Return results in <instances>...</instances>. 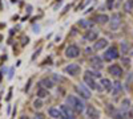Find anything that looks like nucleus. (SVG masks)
<instances>
[{
  "instance_id": "nucleus-16",
  "label": "nucleus",
  "mask_w": 133,
  "mask_h": 119,
  "mask_svg": "<svg viewBox=\"0 0 133 119\" xmlns=\"http://www.w3.org/2000/svg\"><path fill=\"white\" fill-rule=\"evenodd\" d=\"M40 85L43 86L44 89H51V88H53V86H55V82L51 78H44V80L40 81Z\"/></svg>"
},
{
  "instance_id": "nucleus-15",
  "label": "nucleus",
  "mask_w": 133,
  "mask_h": 119,
  "mask_svg": "<svg viewBox=\"0 0 133 119\" xmlns=\"http://www.w3.org/2000/svg\"><path fill=\"white\" fill-rule=\"evenodd\" d=\"M60 110L63 113V116H73V111H72V107H69L68 105H63L60 107Z\"/></svg>"
},
{
  "instance_id": "nucleus-17",
  "label": "nucleus",
  "mask_w": 133,
  "mask_h": 119,
  "mask_svg": "<svg viewBox=\"0 0 133 119\" xmlns=\"http://www.w3.org/2000/svg\"><path fill=\"white\" fill-rule=\"evenodd\" d=\"M121 90H123V85H121V82H115L112 83V94L113 95H118L121 93Z\"/></svg>"
},
{
  "instance_id": "nucleus-2",
  "label": "nucleus",
  "mask_w": 133,
  "mask_h": 119,
  "mask_svg": "<svg viewBox=\"0 0 133 119\" xmlns=\"http://www.w3.org/2000/svg\"><path fill=\"white\" fill-rule=\"evenodd\" d=\"M118 58V50L115 46H110L107 49V52H104V60L105 61H113Z\"/></svg>"
},
{
  "instance_id": "nucleus-10",
  "label": "nucleus",
  "mask_w": 133,
  "mask_h": 119,
  "mask_svg": "<svg viewBox=\"0 0 133 119\" xmlns=\"http://www.w3.org/2000/svg\"><path fill=\"white\" fill-rule=\"evenodd\" d=\"M87 113H88V119H100V113L96 107L93 106H89L87 109Z\"/></svg>"
},
{
  "instance_id": "nucleus-7",
  "label": "nucleus",
  "mask_w": 133,
  "mask_h": 119,
  "mask_svg": "<svg viewBox=\"0 0 133 119\" xmlns=\"http://www.w3.org/2000/svg\"><path fill=\"white\" fill-rule=\"evenodd\" d=\"M76 90H77V93L80 94L81 98H84V99H89V98H91V91L88 90V89L85 88V86H84L83 83H80L79 86H77Z\"/></svg>"
},
{
  "instance_id": "nucleus-21",
  "label": "nucleus",
  "mask_w": 133,
  "mask_h": 119,
  "mask_svg": "<svg viewBox=\"0 0 133 119\" xmlns=\"http://www.w3.org/2000/svg\"><path fill=\"white\" fill-rule=\"evenodd\" d=\"M48 94H49L48 89L41 88V89H39V90H37V97H39V98H45V97H48Z\"/></svg>"
},
{
  "instance_id": "nucleus-1",
  "label": "nucleus",
  "mask_w": 133,
  "mask_h": 119,
  "mask_svg": "<svg viewBox=\"0 0 133 119\" xmlns=\"http://www.w3.org/2000/svg\"><path fill=\"white\" fill-rule=\"evenodd\" d=\"M66 103H68V106H69V107H72V109H75L76 111H79V113L84 111V109H85L84 102H83V101H80V99L77 98V97H75V95H69V97H66Z\"/></svg>"
},
{
  "instance_id": "nucleus-9",
  "label": "nucleus",
  "mask_w": 133,
  "mask_h": 119,
  "mask_svg": "<svg viewBox=\"0 0 133 119\" xmlns=\"http://www.w3.org/2000/svg\"><path fill=\"white\" fill-rule=\"evenodd\" d=\"M97 37H98V32L95 29L87 30V33L84 35V40H87V41H96Z\"/></svg>"
},
{
  "instance_id": "nucleus-3",
  "label": "nucleus",
  "mask_w": 133,
  "mask_h": 119,
  "mask_svg": "<svg viewBox=\"0 0 133 119\" xmlns=\"http://www.w3.org/2000/svg\"><path fill=\"white\" fill-rule=\"evenodd\" d=\"M109 20H110V25H109L110 30H117L121 25V13H118V12L113 13Z\"/></svg>"
},
{
  "instance_id": "nucleus-14",
  "label": "nucleus",
  "mask_w": 133,
  "mask_h": 119,
  "mask_svg": "<svg viewBox=\"0 0 133 119\" xmlns=\"http://www.w3.org/2000/svg\"><path fill=\"white\" fill-rule=\"evenodd\" d=\"M107 46H108V40L107 38H100V40H97L95 42V49L96 50H101V49H104Z\"/></svg>"
},
{
  "instance_id": "nucleus-6",
  "label": "nucleus",
  "mask_w": 133,
  "mask_h": 119,
  "mask_svg": "<svg viewBox=\"0 0 133 119\" xmlns=\"http://www.w3.org/2000/svg\"><path fill=\"white\" fill-rule=\"evenodd\" d=\"M108 72L113 75V77H116V78H120L121 75H123V68L120 66V65H110V66L108 68Z\"/></svg>"
},
{
  "instance_id": "nucleus-19",
  "label": "nucleus",
  "mask_w": 133,
  "mask_h": 119,
  "mask_svg": "<svg viewBox=\"0 0 133 119\" xmlns=\"http://www.w3.org/2000/svg\"><path fill=\"white\" fill-rule=\"evenodd\" d=\"M95 20H96V23H98V24H101V25H103V24H107V23H108L109 17H108L107 15H98Z\"/></svg>"
},
{
  "instance_id": "nucleus-20",
  "label": "nucleus",
  "mask_w": 133,
  "mask_h": 119,
  "mask_svg": "<svg viewBox=\"0 0 133 119\" xmlns=\"http://www.w3.org/2000/svg\"><path fill=\"white\" fill-rule=\"evenodd\" d=\"M124 11L125 12H132L133 11V0H127V2L124 3Z\"/></svg>"
},
{
  "instance_id": "nucleus-30",
  "label": "nucleus",
  "mask_w": 133,
  "mask_h": 119,
  "mask_svg": "<svg viewBox=\"0 0 133 119\" xmlns=\"http://www.w3.org/2000/svg\"><path fill=\"white\" fill-rule=\"evenodd\" d=\"M61 119H75V116H61Z\"/></svg>"
},
{
  "instance_id": "nucleus-12",
  "label": "nucleus",
  "mask_w": 133,
  "mask_h": 119,
  "mask_svg": "<svg viewBox=\"0 0 133 119\" xmlns=\"http://www.w3.org/2000/svg\"><path fill=\"white\" fill-rule=\"evenodd\" d=\"M84 81H85V83L88 85V88H91V89H97V83H96L95 78H92L88 73H85V75H84Z\"/></svg>"
},
{
  "instance_id": "nucleus-33",
  "label": "nucleus",
  "mask_w": 133,
  "mask_h": 119,
  "mask_svg": "<svg viewBox=\"0 0 133 119\" xmlns=\"http://www.w3.org/2000/svg\"><path fill=\"white\" fill-rule=\"evenodd\" d=\"M130 113H132V115H133V106H132V111H130Z\"/></svg>"
},
{
  "instance_id": "nucleus-32",
  "label": "nucleus",
  "mask_w": 133,
  "mask_h": 119,
  "mask_svg": "<svg viewBox=\"0 0 133 119\" xmlns=\"http://www.w3.org/2000/svg\"><path fill=\"white\" fill-rule=\"evenodd\" d=\"M20 119H29V118H28V116H21Z\"/></svg>"
},
{
  "instance_id": "nucleus-11",
  "label": "nucleus",
  "mask_w": 133,
  "mask_h": 119,
  "mask_svg": "<svg viewBox=\"0 0 133 119\" xmlns=\"http://www.w3.org/2000/svg\"><path fill=\"white\" fill-rule=\"evenodd\" d=\"M89 62H91V66H92L93 69H96V70H100V69L103 68V60L100 58V57H97V56L92 57Z\"/></svg>"
},
{
  "instance_id": "nucleus-29",
  "label": "nucleus",
  "mask_w": 133,
  "mask_h": 119,
  "mask_svg": "<svg viewBox=\"0 0 133 119\" xmlns=\"http://www.w3.org/2000/svg\"><path fill=\"white\" fill-rule=\"evenodd\" d=\"M123 62H124L125 66H129V62H130V60H129V58H123Z\"/></svg>"
},
{
  "instance_id": "nucleus-8",
  "label": "nucleus",
  "mask_w": 133,
  "mask_h": 119,
  "mask_svg": "<svg viewBox=\"0 0 133 119\" xmlns=\"http://www.w3.org/2000/svg\"><path fill=\"white\" fill-rule=\"evenodd\" d=\"M101 86H97V89L100 91L103 90H107V91H112V82H110L108 78H101Z\"/></svg>"
},
{
  "instance_id": "nucleus-5",
  "label": "nucleus",
  "mask_w": 133,
  "mask_h": 119,
  "mask_svg": "<svg viewBox=\"0 0 133 119\" xmlns=\"http://www.w3.org/2000/svg\"><path fill=\"white\" fill-rule=\"evenodd\" d=\"M80 70H81V68H80V65H77V64H71V65L64 68V73L69 74V75H77L80 73Z\"/></svg>"
},
{
  "instance_id": "nucleus-13",
  "label": "nucleus",
  "mask_w": 133,
  "mask_h": 119,
  "mask_svg": "<svg viewBox=\"0 0 133 119\" xmlns=\"http://www.w3.org/2000/svg\"><path fill=\"white\" fill-rule=\"evenodd\" d=\"M48 114L52 116V118H55V119H61V116H63V113H61V110L60 109H57V107H51V109L48 110Z\"/></svg>"
},
{
  "instance_id": "nucleus-4",
  "label": "nucleus",
  "mask_w": 133,
  "mask_h": 119,
  "mask_svg": "<svg viewBox=\"0 0 133 119\" xmlns=\"http://www.w3.org/2000/svg\"><path fill=\"white\" fill-rule=\"evenodd\" d=\"M65 56L68 58H77L80 56V48L77 45H69L65 50Z\"/></svg>"
},
{
  "instance_id": "nucleus-25",
  "label": "nucleus",
  "mask_w": 133,
  "mask_h": 119,
  "mask_svg": "<svg viewBox=\"0 0 133 119\" xmlns=\"http://www.w3.org/2000/svg\"><path fill=\"white\" fill-rule=\"evenodd\" d=\"M130 106V101L129 99H124L123 103H121V111H127Z\"/></svg>"
},
{
  "instance_id": "nucleus-23",
  "label": "nucleus",
  "mask_w": 133,
  "mask_h": 119,
  "mask_svg": "<svg viewBox=\"0 0 133 119\" xmlns=\"http://www.w3.org/2000/svg\"><path fill=\"white\" fill-rule=\"evenodd\" d=\"M87 73L89 74L92 78H95V80H96V78H101V73H100L98 70H88Z\"/></svg>"
},
{
  "instance_id": "nucleus-24",
  "label": "nucleus",
  "mask_w": 133,
  "mask_h": 119,
  "mask_svg": "<svg viewBox=\"0 0 133 119\" xmlns=\"http://www.w3.org/2000/svg\"><path fill=\"white\" fill-rule=\"evenodd\" d=\"M129 44H128V42L127 41H123V42H121V52H123V54H127V53L129 52Z\"/></svg>"
},
{
  "instance_id": "nucleus-27",
  "label": "nucleus",
  "mask_w": 133,
  "mask_h": 119,
  "mask_svg": "<svg viewBox=\"0 0 133 119\" xmlns=\"http://www.w3.org/2000/svg\"><path fill=\"white\" fill-rule=\"evenodd\" d=\"M113 4H115V0H107V8L108 9H112Z\"/></svg>"
},
{
  "instance_id": "nucleus-26",
  "label": "nucleus",
  "mask_w": 133,
  "mask_h": 119,
  "mask_svg": "<svg viewBox=\"0 0 133 119\" xmlns=\"http://www.w3.org/2000/svg\"><path fill=\"white\" fill-rule=\"evenodd\" d=\"M33 106H35L36 109H40V107L43 106V102H41V99H36L35 102H33Z\"/></svg>"
},
{
  "instance_id": "nucleus-28",
  "label": "nucleus",
  "mask_w": 133,
  "mask_h": 119,
  "mask_svg": "<svg viewBox=\"0 0 133 119\" xmlns=\"http://www.w3.org/2000/svg\"><path fill=\"white\" fill-rule=\"evenodd\" d=\"M33 119H45V115L41 114V113H37V114H35V118Z\"/></svg>"
},
{
  "instance_id": "nucleus-31",
  "label": "nucleus",
  "mask_w": 133,
  "mask_h": 119,
  "mask_svg": "<svg viewBox=\"0 0 133 119\" xmlns=\"http://www.w3.org/2000/svg\"><path fill=\"white\" fill-rule=\"evenodd\" d=\"M85 53H88V54H89V53H92V49H91V48H87V49H85Z\"/></svg>"
},
{
  "instance_id": "nucleus-18",
  "label": "nucleus",
  "mask_w": 133,
  "mask_h": 119,
  "mask_svg": "<svg viewBox=\"0 0 133 119\" xmlns=\"http://www.w3.org/2000/svg\"><path fill=\"white\" fill-rule=\"evenodd\" d=\"M79 25L81 28H84V29H91V27L93 25V23H92L91 20H80L79 21Z\"/></svg>"
},
{
  "instance_id": "nucleus-22",
  "label": "nucleus",
  "mask_w": 133,
  "mask_h": 119,
  "mask_svg": "<svg viewBox=\"0 0 133 119\" xmlns=\"http://www.w3.org/2000/svg\"><path fill=\"white\" fill-rule=\"evenodd\" d=\"M112 116H113V119H125V116H124V111H117V110H115L113 111V114H112Z\"/></svg>"
}]
</instances>
